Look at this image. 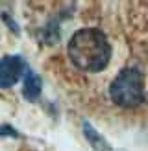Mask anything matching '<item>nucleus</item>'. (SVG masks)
Wrapping results in <instances>:
<instances>
[{"mask_svg":"<svg viewBox=\"0 0 148 151\" xmlns=\"http://www.w3.org/2000/svg\"><path fill=\"white\" fill-rule=\"evenodd\" d=\"M67 52L72 65L83 72H100L111 59V44L98 28L78 29L70 37Z\"/></svg>","mask_w":148,"mask_h":151,"instance_id":"obj_1","label":"nucleus"},{"mask_svg":"<svg viewBox=\"0 0 148 151\" xmlns=\"http://www.w3.org/2000/svg\"><path fill=\"white\" fill-rule=\"evenodd\" d=\"M109 96L120 107H137L144 100V78L139 68H124L109 85Z\"/></svg>","mask_w":148,"mask_h":151,"instance_id":"obj_2","label":"nucleus"},{"mask_svg":"<svg viewBox=\"0 0 148 151\" xmlns=\"http://www.w3.org/2000/svg\"><path fill=\"white\" fill-rule=\"evenodd\" d=\"M26 70V63L20 55H6L0 59V87L9 88L17 83Z\"/></svg>","mask_w":148,"mask_h":151,"instance_id":"obj_3","label":"nucleus"},{"mask_svg":"<svg viewBox=\"0 0 148 151\" xmlns=\"http://www.w3.org/2000/svg\"><path fill=\"white\" fill-rule=\"evenodd\" d=\"M41 88H43V83L41 78L37 76L35 72H26V79H24V87H22V96L26 98L28 101H35L41 94Z\"/></svg>","mask_w":148,"mask_h":151,"instance_id":"obj_4","label":"nucleus"},{"mask_svg":"<svg viewBox=\"0 0 148 151\" xmlns=\"http://www.w3.org/2000/svg\"><path fill=\"white\" fill-rule=\"evenodd\" d=\"M83 133H85L87 140L93 144V147H94L96 151H111L109 144H107L106 140H104V137H100L98 131H96V129H94V127L89 124V122H85V124H83Z\"/></svg>","mask_w":148,"mask_h":151,"instance_id":"obj_5","label":"nucleus"},{"mask_svg":"<svg viewBox=\"0 0 148 151\" xmlns=\"http://www.w3.org/2000/svg\"><path fill=\"white\" fill-rule=\"evenodd\" d=\"M0 134H11V137H19L17 133H13V129L9 125H6V127H0Z\"/></svg>","mask_w":148,"mask_h":151,"instance_id":"obj_6","label":"nucleus"}]
</instances>
